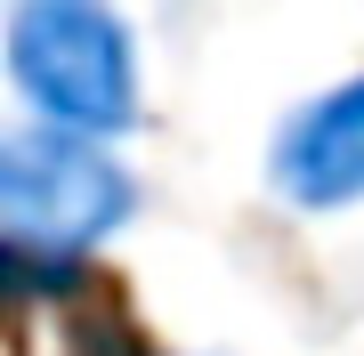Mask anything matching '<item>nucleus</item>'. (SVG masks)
<instances>
[{
	"label": "nucleus",
	"instance_id": "obj_1",
	"mask_svg": "<svg viewBox=\"0 0 364 356\" xmlns=\"http://www.w3.org/2000/svg\"><path fill=\"white\" fill-rule=\"evenodd\" d=\"M130 211H138V186L97 138L49 130V122H25L0 138V235H9L16 276L73 284V267L114 227H130Z\"/></svg>",
	"mask_w": 364,
	"mask_h": 356
},
{
	"label": "nucleus",
	"instance_id": "obj_2",
	"mask_svg": "<svg viewBox=\"0 0 364 356\" xmlns=\"http://www.w3.org/2000/svg\"><path fill=\"white\" fill-rule=\"evenodd\" d=\"M9 81L49 130L105 138L138 114V41L114 0H9Z\"/></svg>",
	"mask_w": 364,
	"mask_h": 356
},
{
	"label": "nucleus",
	"instance_id": "obj_3",
	"mask_svg": "<svg viewBox=\"0 0 364 356\" xmlns=\"http://www.w3.org/2000/svg\"><path fill=\"white\" fill-rule=\"evenodd\" d=\"M267 178H275L284 203H299V211L364 203V73L324 90V97H308V106L275 130Z\"/></svg>",
	"mask_w": 364,
	"mask_h": 356
},
{
	"label": "nucleus",
	"instance_id": "obj_4",
	"mask_svg": "<svg viewBox=\"0 0 364 356\" xmlns=\"http://www.w3.org/2000/svg\"><path fill=\"white\" fill-rule=\"evenodd\" d=\"M73 356H146V340H138V324H130V316H81Z\"/></svg>",
	"mask_w": 364,
	"mask_h": 356
}]
</instances>
